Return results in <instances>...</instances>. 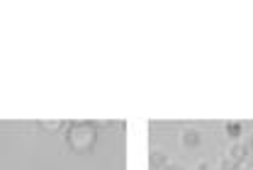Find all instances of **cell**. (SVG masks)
Segmentation results:
<instances>
[{"instance_id":"8","label":"cell","mask_w":253,"mask_h":170,"mask_svg":"<svg viewBox=\"0 0 253 170\" xmlns=\"http://www.w3.org/2000/svg\"><path fill=\"white\" fill-rule=\"evenodd\" d=\"M195 170H214V168H212L210 163H200V166H197V168H195Z\"/></svg>"},{"instance_id":"6","label":"cell","mask_w":253,"mask_h":170,"mask_svg":"<svg viewBox=\"0 0 253 170\" xmlns=\"http://www.w3.org/2000/svg\"><path fill=\"white\" fill-rule=\"evenodd\" d=\"M61 127H63L61 119H51V122L42 119V122H39V129H44V132H56V129H61Z\"/></svg>"},{"instance_id":"3","label":"cell","mask_w":253,"mask_h":170,"mask_svg":"<svg viewBox=\"0 0 253 170\" xmlns=\"http://www.w3.org/2000/svg\"><path fill=\"white\" fill-rule=\"evenodd\" d=\"M180 143H183V148H197L202 143V134L197 129H185L180 134Z\"/></svg>"},{"instance_id":"4","label":"cell","mask_w":253,"mask_h":170,"mask_svg":"<svg viewBox=\"0 0 253 170\" xmlns=\"http://www.w3.org/2000/svg\"><path fill=\"white\" fill-rule=\"evenodd\" d=\"M149 163H151V168H154V170H163L166 166H168V156H166L163 151H151Z\"/></svg>"},{"instance_id":"1","label":"cell","mask_w":253,"mask_h":170,"mask_svg":"<svg viewBox=\"0 0 253 170\" xmlns=\"http://www.w3.org/2000/svg\"><path fill=\"white\" fill-rule=\"evenodd\" d=\"M95 141H97V127L93 122H71L68 129H66V143L78 151V153H85V151H93Z\"/></svg>"},{"instance_id":"10","label":"cell","mask_w":253,"mask_h":170,"mask_svg":"<svg viewBox=\"0 0 253 170\" xmlns=\"http://www.w3.org/2000/svg\"><path fill=\"white\" fill-rule=\"evenodd\" d=\"M163 170H183V168H180V166H173V163H168V166H166Z\"/></svg>"},{"instance_id":"5","label":"cell","mask_w":253,"mask_h":170,"mask_svg":"<svg viewBox=\"0 0 253 170\" xmlns=\"http://www.w3.org/2000/svg\"><path fill=\"white\" fill-rule=\"evenodd\" d=\"M224 132L229 134V138H241V134H244V127H241L239 122H226V124H224Z\"/></svg>"},{"instance_id":"9","label":"cell","mask_w":253,"mask_h":170,"mask_svg":"<svg viewBox=\"0 0 253 170\" xmlns=\"http://www.w3.org/2000/svg\"><path fill=\"white\" fill-rule=\"evenodd\" d=\"M244 143H246V146H249V151H251V156H253V138H246V141H244Z\"/></svg>"},{"instance_id":"2","label":"cell","mask_w":253,"mask_h":170,"mask_svg":"<svg viewBox=\"0 0 253 170\" xmlns=\"http://www.w3.org/2000/svg\"><path fill=\"white\" fill-rule=\"evenodd\" d=\"M229 158H234L236 163H246L249 158H251V151H249V146L244 143V141H236V143H231V148H229Z\"/></svg>"},{"instance_id":"7","label":"cell","mask_w":253,"mask_h":170,"mask_svg":"<svg viewBox=\"0 0 253 170\" xmlns=\"http://www.w3.org/2000/svg\"><path fill=\"white\" fill-rule=\"evenodd\" d=\"M219 168L221 170H241L244 166H241V163H236L234 158H229V156H226V158H221V166H219Z\"/></svg>"}]
</instances>
